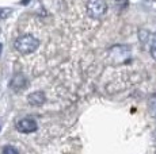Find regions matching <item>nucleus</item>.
<instances>
[{"label": "nucleus", "instance_id": "f257e3e1", "mask_svg": "<svg viewBox=\"0 0 156 154\" xmlns=\"http://www.w3.org/2000/svg\"><path fill=\"white\" fill-rule=\"evenodd\" d=\"M14 46L22 54H29V53H33L38 49L40 41L35 37H33V35H23V37H19L15 41Z\"/></svg>", "mask_w": 156, "mask_h": 154}, {"label": "nucleus", "instance_id": "f03ea898", "mask_svg": "<svg viewBox=\"0 0 156 154\" xmlns=\"http://www.w3.org/2000/svg\"><path fill=\"white\" fill-rule=\"evenodd\" d=\"M106 11L107 5L103 0H88L87 3V14L91 18H102Z\"/></svg>", "mask_w": 156, "mask_h": 154}, {"label": "nucleus", "instance_id": "7ed1b4c3", "mask_svg": "<svg viewBox=\"0 0 156 154\" xmlns=\"http://www.w3.org/2000/svg\"><path fill=\"white\" fill-rule=\"evenodd\" d=\"M38 129V124L34 119H30V118H25V119L19 120L16 124V130L19 132L23 134H30V132H34Z\"/></svg>", "mask_w": 156, "mask_h": 154}, {"label": "nucleus", "instance_id": "20e7f679", "mask_svg": "<svg viewBox=\"0 0 156 154\" xmlns=\"http://www.w3.org/2000/svg\"><path fill=\"white\" fill-rule=\"evenodd\" d=\"M26 87V79L23 75H16L11 81V88L15 91H20Z\"/></svg>", "mask_w": 156, "mask_h": 154}, {"label": "nucleus", "instance_id": "39448f33", "mask_svg": "<svg viewBox=\"0 0 156 154\" xmlns=\"http://www.w3.org/2000/svg\"><path fill=\"white\" fill-rule=\"evenodd\" d=\"M27 100L30 104H33V105H41L45 102V95L42 92H33L27 97Z\"/></svg>", "mask_w": 156, "mask_h": 154}, {"label": "nucleus", "instance_id": "423d86ee", "mask_svg": "<svg viewBox=\"0 0 156 154\" xmlns=\"http://www.w3.org/2000/svg\"><path fill=\"white\" fill-rule=\"evenodd\" d=\"M3 154H19V153L14 146H5L3 149Z\"/></svg>", "mask_w": 156, "mask_h": 154}, {"label": "nucleus", "instance_id": "0eeeda50", "mask_svg": "<svg viewBox=\"0 0 156 154\" xmlns=\"http://www.w3.org/2000/svg\"><path fill=\"white\" fill-rule=\"evenodd\" d=\"M151 55L156 60V38L154 39V42H152V46H151Z\"/></svg>", "mask_w": 156, "mask_h": 154}, {"label": "nucleus", "instance_id": "6e6552de", "mask_svg": "<svg viewBox=\"0 0 156 154\" xmlns=\"http://www.w3.org/2000/svg\"><path fill=\"white\" fill-rule=\"evenodd\" d=\"M0 54H2V43H0Z\"/></svg>", "mask_w": 156, "mask_h": 154}]
</instances>
